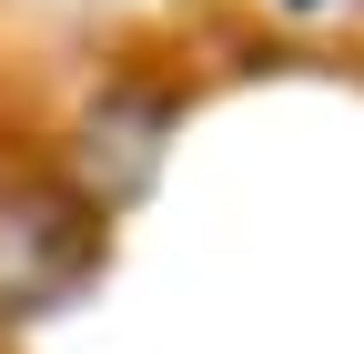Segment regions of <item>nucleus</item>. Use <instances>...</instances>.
Wrapping results in <instances>:
<instances>
[{"instance_id":"obj_1","label":"nucleus","mask_w":364,"mask_h":354,"mask_svg":"<svg viewBox=\"0 0 364 354\" xmlns=\"http://www.w3.org/2000/svg\"><path fill=\"white\" fill-rule=\"evenodd\" d=\"M91 253H102V223H91L81 193H61V183H0V324L61 304L91 274Z\"/></svg>"}]
</instances>
